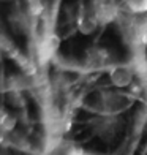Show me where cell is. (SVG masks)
I'll return each instance as SVG.
<instances>
[{"mask_svg":"<svg viewBox=\"0 0 147 155\" xmlns=\"http://www.w3.org/2000/svg\"><path fill=\"white\" fill-rule=\"evenodd\" d=\"M122 6L131 15L144 16L147 15V0H122Z\"/></svg>","mask_w":147,"mask_h":155,"instance_id":"cell-5","label":"cell"},{"mask_svg":"<svg viewBox=\"0 0 147 155\" xmlns=\"http://www.w3.org/2000/svg\"><path fill=\"white\" fill-rule=\"evenodd\" d=\"M114 65L111 60V52L103 46H92L86 51V57H84V67L89 71H103Z\"/></svg>","mask_w":147,"mask_h":155,"instance_id":"cell-2","label":"cell"},{"mask_svg":"<svg viewBox=\"0 0 147 155\" xmlns=\"http://www.w3.org/2000/svg\"><path fill=\"white\" fill-rule=\"evenodd\" d=\"M109 79L116 89H127L133 82L136 76V71L130 62L127 63H114L109 68Z\"/></svg>","mask_w":147,"mask_h":155,"instance_id":"cell-3","label":"cell"},{"mask_svg":"<svg viewBox=\"0 0 147 155\" xmlns=\"http://www.w3.org/2000/svg\"><path fill=\"white\" fill-rule=\"evenodd\" d=\"M47 155H92V153H87L84 152L82 149L76 147L73 144H68V143H60L57 146H54L51 150H49Z\"/></svg>","mask_w":147,"mask_h":155,"instance_id":"cell-4","label":"cell"},{"mask_svg":"<svg viewBox=\"0 0 147 155\" xmlns=\"http://www.w3.org/2000/svg\"><path fill=\"white\" fill-rule=\"evenodd\" d=\"M74 24L78 27V30L84 35H90L100 29V21H98L92 0H82L79 3L78 10H76V16H74Z\"/></svg>","mask_w":147,"mask_h":155,"instance_id":"cell-1","label":"cell"}]
</instances>
